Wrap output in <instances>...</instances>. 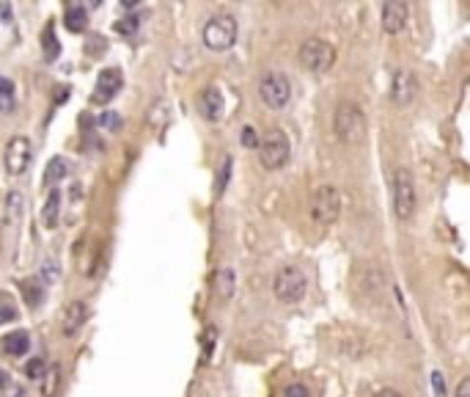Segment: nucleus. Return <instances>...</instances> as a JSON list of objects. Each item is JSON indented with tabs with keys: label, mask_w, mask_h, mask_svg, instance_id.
Returning <instances> with one entry per match:
<instances>
[{
	"label": "nucleus",
	"mask_w": 470,
	"mask_h": 397,
	"mask_svg": "<svg viewBox=\"0 0 470 397\" xmlns=\"http://www.w3.org/2000/svg\"><path fill=\"white\" fill-rule=\"evenodd\" d=\"M201 39H204V47L212 50V53L231 50L234 42H237V20L231 14H226V11H220V14L207 20Z\"/></svg>",
	"instance_id": "f257e3e1"
},
{
	"label": "nucleus",
	"mask_w": 470,
	"mask_h": 397,
	"mask_svg": "<svg viewBox=\"0 0 470 397\" xmlns=\"http://www.w3.org/2000/svg\"><path fill=\"white\" fill-rule=\"evenodd\" d=\"M333 127H336V135L346 141V144H360L366 138V116L358 105L352 102H341L336 108V116H333Z\"/></svg>",
	"instance_id": "f03ea898"
},
{
	"label": "nucleus",
	"mask_w": 470,
	"mask_h": 397,
	"mask_svg": "<svg viewBox=\"0 0 470 397\" xmlns=\"http://www.w3.org/2000/svg\"><path fill=\"white\" fill-rule=\"evenodd\" d=\"M289 155H292V144H289V135L278 127H273L270 132H264L261 144H259V160L267 171H278L289 163Z\"/></svg>",
	"instance_id": "7ed1b4c3"
},
{
	"label": "nucleus",
	"mask_w": 470,
	"mask_h": 397,
	"mask_svg": "<svg viewBox=\"0 0 470 397\" xmlns=\"http://www.w3.org/2000/svg\"><path fill=\"white\" fill-rule=\"evenodd\" d=\"M306 287H308V279L297 265H283L273 279V293L281 303H297L306 296Z\"/></svg>",
	"instance_id": "20e7f679"
},
{
	"label": "nucleus",
	"mask_w": 470,
	"mask_h": 397,
	"mask_svg": "<svg viewBox=\"0 0 470 397\" xmlns=\"http://www.w3.org/2000/svg\"><path fill=\"white\" fill-rule=\"evenodd\" d=\"M300 64L313 75H322L336 64V50L325 39H306L303 47H300Z\"/></svg>",
	"instance_id": "39448f33"
},
{
	"label": "nucleus",
	"mask_w": 470,
	"mask_h": 397,
	"mask_svg": "<svg viewBox=\"0 0 470 397\" xmlns=\"http://www.w3.org/2000/svg\"><path fill=\"white\" fill-rule=\"evenodd\" d=\"M341 215V194L333 185H322L311 198V218L316 224H336Z\"/></svg>",
	"instance_id": "423d86ee"
},
{
	"label": "nucleus",
	"mask_w": 470,
	"mask_h": 397,
	"mask_svg": "<svg viewBox=\"0 0 470 397\" xmlns=\"http://www.w3.org/2000/svg\"><path fill=\"white\" fill-rule=\"evenodd\" d=\"M415 204H418V194H415L412 174L407 168H399L396 177H393V210L402 221H407L415 213Z\"/></svg>",
	"instance_id": "0eeeda50"
},
{
	"label": "nucleus",
	"mask_w": 470,
	"mask_h": 397,
	"mask_svg": "<svg viewBox=\"0 0 470 397\" xmlns=\"http://www.w3.org/2000/svg\"><path fill=\"white\" fill-rule=\"evenodd\" d=\"M259 97L264 99V105H270L275 111L286 108L289 99H292V83H289V77L283 72H267L261 77V83H259Z\"/></svg>",
	"instance_id": "6e6552de"
},
{
	"label": "nucleus",
	"mask_w": 470,
	"mask_h": 397,
	"mask_svg": "<svg viewBox=\"0 0 470 397\" xmlns=\"http://www.w3.org/2000/svg\"><path fill=\"white\" fill-rule=\"evenodd\" d=\"M3 160H6V171H8L11 177L25 174L33 160L31 138H25V135H14V138L6 144V155H3Z\"/></svg>",
	"instance_id": "1a4fd4ad"
},
{
	"label": "nucleus",
	"mask_w": 470,
	"mask_h": 397,
	"mask_svg": "<svg viewBox=\"0 0 470 397\" xmlns=\"http://www.w3.org/2000/svg\"><path fill=\"white\" fill-rule=\"evenodd\" d=\"M122 83H124V77H122V69L110 66V69L99 72V77H96V86H94V94H91V102H94V105H107L110 99L119 94Z\"/></svg>",
	"instance_id": "9d476101"
},
{
	"label": "nucleus",
	"mask_w": 470,
	"mask_h": 397,
	"mask_svg": "<svg viewBox=\"0 0 470 397\" xmlns=\"http://www.w3.org/2000/svg\"><path fill=\"white\" fill-rule=\"evenodd\" d=\"M410 6L402 0H391L382 6V31L385 33H402L407 28Z\"/></svg>",
	"instance_id": "9b49d317"
},
{
	"label": "nucleus",
	"mask_w": 470,
	"mask_h": 397,
	"mask_svg": "<svg viewBox=\"0 0 470 397\" xmlns=\"http://www.w3.org/2000/svg\"><path fill=\"white\" fill-rule=\"evenodd\" d=\"M415 89H418L415 75L407 72V69H399V72L393 75V83H391V99H393L396 105H410L412 97H415Z\"/></svg>",
	"instance_id": "f8f14e48"
},
{
	"label": "nucleus",
	"mask_w": 470,
	"mask_h": 397,
	"mask_svg": "<svg viewBox=\"0 0 470 397\" xmlns=\"http://www.w3.org/2000/svg\"><path fill=\"white\" fill-rule=\"evenodd\" d=\"M89 320V303L86 301H72L63 312V336L77 334V329Z\"/></svg>",
	"instance_id": "ddd939ff"
},
{
	"label": "nucleus",
	"mask_w": 470,
	"mask_h": 397,
	"mask_svg": "<svg viewBox=\"0 0 470 397\" xmlns=\"http://www.w3.org/2000/svg\"><path fill=\"white\" fill-rule=\"evenodd\" d=\"M201 116L207 122H220L223 116V92L218 86H207L201 94Z\"/></svg>",
	"instance_id": "4468645a"
},
{
	"label": "nucleus",
	"mask_w": 470,
	"mask_h": 397,
	"mask_svg": "<svg viewBox=\"0 0 470 397\" xmlns=\"http://www.w3.org/2000/svg\"><path fill=\"white\" fill-rule=\"evenodd\" d=\"M22 213H25V196L22 191H8L6 194V204H3V218H6V227H14L22 221Z\"/></svg>",
	"instance_id": "2eb2a0df"
},
{
	"label": "nucleus",
	"mask_w": 470,
	"mask_h": 397,
	"mask_svg": "<svg viewBox=\"0 0 470 397\" xmlns=\"http://www.w3.org/2000/svg\"><path fill=\"white\" fill-rule=\"evenodd\" d=\"M58 218H61V191L53 188L47 194V198H44V207H41V224H44V229H56Z\"/></svg>",
	"instance_id": "dca6fc26"
},
{
	"label": "nucleus",
	"mask_w": 470,
	"mask_h": 397,
	"mask_svg": "<svg viewBox=\"0 0 470 397\" xmlns=\"http://www.w3.org/2000/svg\"><path fill=\"white\" fill-rule=\"evenodd\" d=\"M28 348H31L28 331H11V334L3 336V351H6V356H22V353H28Z\"/></svg>",
	"instance_id": "f3484780"
},
{
	"label": "nucleus",
	"mask_w": 470,
	"mask_h": 397,
	"mask_svg": "<svg viewBox=\"0 0 470 397\" xmlns=\"http://www.w3.org/2000/svg\"><path fill=\"white\" fill-rule=\"evenodd\" d=\"M61 386H63V370L61 364H50L44 378H41V395L44 397H58L61 395Z\"/></svg>",
	"instance_id": "a211bd4d"
},
{
	"label": "nucleus",
	"mask_w": 470,
	"mask_h": 397,
	"mask_svg": "<svg viewBox=\"0 0 470 397\" xmlns=\"http://www.w3.org/2000/svg\"><path fill=\"white\" fill-rule=\"evenodd\" d=\"M234 287H237L234 270H231V267H220L218 273H215V296H218L220 301H228V298L234 296Z\"/></svg>",
	"instance_id": "6ab92c4d"
},
{
	"label": "nucleus",
	"mask_w": 470,
	"mask_h": 397,
	"mask_svg": "<svg viewBox=\"0 0 470 397\" xmlns=\"http://www.w3.org/2000/svg\"><path fill=\"white\" fill-rule=\"evenodd\" d=\"M63 23H66V31H72V33L86 31L89 11H86L83 6H77V3H72V6H66V11H63Z\"/></svg>",
	"instance_id": "aec40b11"
},
{
	"label": "nucleus",
	"mask_w": 470,
	"mask_h": 397,
	"mask_svg": "<svg viewBox=\"0 0 470 397\" xmlns=\"http://www.w3.org/2000/svg\"><path fill=\"white\" fill-rule=\"evenodd\" d=\"M22 301H25L31 309H36V306L44 301V284H41L39 279H25V282H22Z\"/></svg>",
	"instance_id": "412c9836"
},
{
	"label": "nucleus",
	"mask_w": 470,
	"mask_h": 397,
	"mask_svg": "<svg viewBox=\"0 0 470 397\" xmlns=\"http://www.w3.org/2000/svg\"><path fill=\"white\" fill-rule=\"evenodd\" d=\"M41 53H44L47 61H56L58 53H61V44H58V39H56V28H53V25H47V28L41 31Z\"/></svg>",
	"instance_id": "4be33fe9"
},
{
	"label": "nucleus",
	"mask_w": 470,
	"mask_h": 397,
	"mask_svg": "<svg viewBox=\"0 0 470 397\" xmlns=\"http://www.w3.org/2000/svg\"><path fill=\"white\" fill-rule=\"evenodd\" d=\"M63 177H66V160L58 158V155L50 158V163H47V168H44V182H47L50 188H56Z\"/></svg>",
	"instance_id": "5701e85b"
},
{
	"label": "nucleus",
	"mask_w": 470,
	"mask_h": 397,
	"mask_svg": "<svg viewBox=\"0 0 470 397\" xmlns=\"http://www.w3.org/2000/svg\"><path fill=\"white\" fill-rule=\"evenodd\" d=\"M240 144L245 146V149H259V144H261V138H259V132H256V127H242V132H240Z\"/></svg>",
	"instance_id": "b1692460"
},
{
	"label": "nucleus",
	"mask_w": 470,
	"mask_h": 397,
	"mask_svg": "<svg viewBox=\"0 0 470 397\" xmlns=\"http://www.w3.org/2000/svg\"><path fill=\"white\" fill-rule=\"evenodd\" d=\"M231 158H226V160H223V168H220L218 171V182H215V194H223V191H226V185H228V177H231Z\"/></svg>",
	"instance_id": "393cba45"
},
{
	"label": "nucleus",
	"mask_w": 470,
	"mask_h": 397,
	"mask_svg": "<svg viewBox=\"0 0 470 397\" xmlns=\"http://www.w3.org/2000/svg\"><path fill=\"white\" fill-rule=\"evenodd\" d=\"M44 372H47V367H44V359H28V364H25V375H28L31 381H39V378H44Z\"/></svg>",
	"instance_id": "a878e982"
},
{
	"label": "nucleus",
	"mask_w": 470,
	"mask_h": 397,
	"mask_svg": "<svg viewBox=\"0 0 470 397\" xmlns=\"http://www.w3.org/2000/svg\"><path fill=\"white\" fill-rule=\"evenodd\" d=\"M283 397H311V389H308L306 384L294 381V384H289V386L283 389Z\"/></svg>",
	"instance_id": "bb28decb"
},
{
	"label": "nucleus",
	"mask_w": 470,
	"mask_h": 397,
	"mask_svg": "<svg viewBox=\"0 0 470 397\" xmlns=\"http://www.w3.org/2000/svg\"><path fill=\"white\" fill-rule=\"evenodd\" d=\"M116 31L124 33V36L135 33L138 31V17H124V20H119V23H116Z\"/></svg>",
	"instance_id": "cd10ccee"
},
{
	"label": "nucleus",
	"mask_w": 470,
	"mask_h": 397,
	"mask_svg": "<svg viewBox=\"0 0 470 397\" xmlns=\"http://www.w3.org/2000/svg\"><path fill=\"white\" fill-rule=\"evenodd\" d=\"M432 389H435V397H448V392H445V381H443V372H440V370L432 372Z\"/></svg>",
	"instance_id": "c85d7f7f"
},
{
	"label": "nucleus",
	"mask_w": 470,
	"mask_h": 397,
	"mask_svg": "<svg viewBox=\"0 0 470 397\" xmlns=\"http://www.w3.org/2000/svg\"><path fill=\"white\" fill-rule=\"evenodd\" d=\"M14 317H17V309H14L8 301H3V303H0V326H3V323H11Z\"/></svg>",
	"instance_id": "c756f323"
},
{
	"label": "nucleus",
	"mask_w": 470,
	"mask_h": 397,
	"mask_svg": "<svg viewBox=\"0 0 470 397\" xmlns=\"http://www.w3.org/2000/svg\"><path fill=\"white\" fill-rule=\"evenodd\" d=\"M99 122H102V127H110V130H119V127H122V119H119L116 113H102Z\"/></svg>",
	"instance_id": "7c9ffc66"
},
{
	"label": "nucleus",
	"mask_w": 470,
	"mask_h": 397,
	"mask_svg": "<svg viewBox=\"0 0 470 397\" xmlns=\"http://www.w3.org/2000/svg\"><path fill=\"white\" fill-rule=\"evenodd\" d=\"M0 97L14 99V83L8 77H3V75H0Z\"/></svg>",
	"instance_id": "2f4dec72"
},
{
	"label": "nucleus",
	"mask_w": 470,
	"mask_h": 397,
	"mask_svg": "<svg viewBox=\"0 0 470 397\" xmlns=\"http://www.w3.org/2000/svg\"><path fill=\"white\" fill-rule=\"evenodd\" d=\"M457 397H470V378H465V381L457 386Z\"/></svg>",
	"instance_id": "473e14b6"
},
{
	"label": "nucleus",
	"mask_w": 470,
	"mask_h": 397,
	"mask_svg": "<svg viewBox=\"0 0 470 397\" xmlns=\"http://www.w3.org/2000/svg\"><path fill=\"white\" fill-rule=\"evenodd\" d=\"M0 17H3V23H11V6L8 3H0Z\"/></svg>",
	"instance_id": "72a5a7b5"
},
{
	"label": "nucleus",
	"mask_w": 470,
	"mask_h": 397,
	"mask_svg": "<svg viewBox=\"0 0 470 397\" xmlns=\"http://www.w3.org/2000/svg\"><path fill=\"white\" fill-rule=\"evenodd\" d=\"M58 92H56V102H63V99H69V89L66 86H56Z\"/></svg>",
	"instance_id": "f704fd0d"
},
{
	"label": "nucleus",
	"mask_w": 470,
	"mask_h": 397,
	"mask_svg": "<svg viewBox=\"0 0 470 397\" xmlns=\"http://www.w3.org/2000/svg\"><path fill=\"white\" fill-rule=\"evenodd\" d=\"M374 397H402V395H399L396 389H379V392H377Z\"/></svg>",
	"instance_id": "c9c22d12"
},
{
	"label": "nucleus",
	"mask_w": 470,
	"mask_h": 397,
	"mask_svg": "<svg viewBox=\"0 0 470 397\" xmlns=\"http://www.w3.org/2000/svg\"><path fill=\"white\" fill-rule=\"evenodd\" d=\"M6 386H8V375L0 370V389H6Z\"/></svg>",
	"instance_id": "e433bc0d"
}]
</instances>
